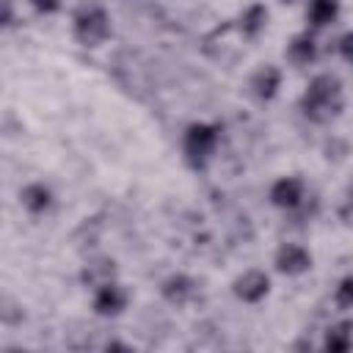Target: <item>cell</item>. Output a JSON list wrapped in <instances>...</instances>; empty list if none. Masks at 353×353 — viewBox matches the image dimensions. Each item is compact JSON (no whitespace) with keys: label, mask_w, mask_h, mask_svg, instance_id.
<instances>
[{"label":"cell","mask_w":353,"mask_h":353,"mask_svg":"<svg viewBox=\"0 0 353 353\" xmlns=\"http://www.w3.org/2000/svg\"><path fill=\"white\" fill-rule=\"evenodd\" d=\"M323 347L328 353H347L353 347V320H339L325 331Z\"/></svg>","instance_id":"14"},{"label":"cell","mask_w":353,"mask_h":353,"mask_svg":"<svg viewBox=\"0 0 353 353\" xmlns=\"http://www.w3.org/2000/svg\"><path fill=\"white\" fill-rule=\"evenodd\" d=\"M160 295H163V301L171 303V306H185V303L196 295V281H193L188 273H171L168 279H163Z\"/></svg>","instance_id":"9"},{"label":"cell","mask_w":353,"mask_h":353,"mask_svg":"<svg viewBox=\"0 0 353 353\" xmlns=\"http://www.w3.org/2000/svg\"><path fill=\"white\" fill-rule=\"evenodd\" d=\"M268 196H270V204L273 207L292 212V210H298L303 204V182L298 176H281V179H276L270 185V193Z\"/></svg>","instance_id":"7"},{"label":"cell","mask_w":353,"mask_h":353,"mask_svg":"<svg viewBox=\"0 0 353 353\" xmlns=\"http://www.w3.org/2000/svg\"><path fill=\"white\" fill-rule=\"evenodd\" d=\"M334 303L339 309H353V273L339 279V284L334 290Z\"/></svg>","instance_id":"16"},{"label":"cell","mask_w":353,"mask_h":353,"mask_svg":"<svg viewBox=\"0 0 353 353\" xmlns=\"http://www.w3.org/2000/svg\"><path fill=\"white\" fill-rule=\"evenodd\" d=\"M127 290L119 284V281H110V284H102L94 290V298H91V306L99 317H116L127 309Z\"/></svg>","instance_id":"6"},{"label":"cell","mask_w":353,"mask_h":353,"mask_svg":"<svg viewBox=\"0 0 353 353\" xmlns=\"http://www.w3.org/2000/svg\"><path fill=\"white\" fill-rule=\"evenodd\" d=\"M339 108H342V83H339V77L328 74V72L314 74L309 80V85L303 88V94H301V110L312 121L323 124V121L334 119L339 113Z\"/></svg>","instance_id":"1"},{"label":"cell","mask_w":353,"mask_h":353,"mask_svg":"<svg viewBox=\"0 0 353 353\" xmlns=\"http://www.w3.org/2000/svg\"><path fill=\"white\" fill-rule=\"evenodd\" d=\"M72 33L83 47H99L110 36V17L102 6H85L72 19Z\"/></svg>","instance_id":"3"},{"label":"cell","mask_w":353,"mask_h":353,"mask_svg":"<svg viewBox=\"0 0 353 353\" xmlns=\"http://www.w3.org/2000/svg\"><path fill=\"white\" fill-rule=\"evenodd\" d=\"M281 3H298V0H281Z\"/></svg>","instance_id":"20"},{"label":"cell","mask_w":353,"mask_h":353,"mask_svg":"<svg viewBox=\"0 0 353 353\" xmlns=\"http://www.w3.org/2000/svg\"><path fill=\"white\" fill-rule=\"evenodd\" d=\"M218 141H221V132H218L215 124L193 121V124L185 130V135H182V152H185V160H188L193 168H204L207 160L215 154Z\"/></svg>","instance_id":"2"},{"label":"cell","mask_w":353,"mask_h":353,"mask_svg":"<svg viewBox=\"0 0 353 353\" xmlns=\"http://www.w3.org/2000/svg\"><path fill=\"white\" fill-rule=\"evenodd\" d=\"M19 201L30 215H41L52 207V190L44 182H30L19 190Z\"/></svg>","instance_id":"11"},{"label":"cell","mask_w":353,"mask_h":353,"mask_svg":"<svg viewBox=\"0 0 353 353\" xmlns=\"http://www.w3.org/2000/svg\"><path fill=\"white\" fill-rule=\"evenodd\" d=\"M281 88V69L273 63L259 66L251 77H248V91L251 97H256L259 102H270Z\"/></svg>","instance_id":"8"},{"label":"cell","mask_w":353,"mask_h":353,"mask_svg":"<svg viewBox=\"0 0 353 353\" xmlns=\"http://www.w3.org/2000/svg\"><path fill=\"white\" fill-rule=\"evenodd\" d=\"M270 292V276L259 268L243 270L234 281H232V295L243 303H259L265 295Z\"/></svg>","instance_id":"4"},{"label":"cell","mask_w":353,"mask_h":353,"mask_svg":"<svg viewBox=\"0 0 353 353\" xmlns=\"http://www.w3.org/2000/svg\"><path fill=\"white\" fill-rule=\"evenodd\" d=\"M273 265L281 276H303L312 268V254L301 243H281L273 254Z\"/></svg>","instance_id":"5"},{"label":"cell","mask_w":353,"mask_h":353,"mask_svg":"<svg viewBox=\"0 0 353 353\" xmlns=\"http://www.w3.org/2000/svg\"><path fill=\"white\" fill-rule=\"evenodd\" d=\"M339 55H342L347 63H353V30H347V33L339 39Z\"/></svg>","instance_id":"18"},{"label":"cell","mask_w":353,"mask_h":353,"mask_svg":"<svg viewBox=\"0 0 353 353\" xmlns=\"http://www.w3.org/2000/svg\"><path fill=\"white\" fill-rule=\"evenodd\" d=\"M336 17H339V0H309L306 6V22L314 30L334 25Z\"/></svg>","instance_id":"13"},{"label":"cell","mask_w":353,"mask_h":353,"mask_svg":"<svg viewBox=\"0 0 353 353\" xmlns=\"http://www.w3.org/2000/svg\"><path fill=\"white\" fill-rule=\"evenodd\" d=\"M3 25H11V0H3V17H0Z\"/></svg>","instance_id":"19"},{"label":"cell","mask_w":353,"mask_h":353,"mask_svg":"<svg viewBox=\"0 0 353 353\" xmlns=\"http://www.w3.org/2000/svg\"><path fill=\"white\" fill-rule=\"evenodd\" d=\"M80 281H83L85 287H91V290L116 281V262L108 259V256H94V259H88V262L83 265V270H80Z\"/></svg>","instance_id":"10"},{"label":"cell","mask_w":353,"mask_h":353,"mask_svg":"<svg viewBox=\"0 0 353 353\" xmlns=\"http://www.w3.org/2000/svg\"><path fill=\"white\" fill-rule=\"evenodd\" d=\"M30 6H33V11H36V14L50 17V14H58L63 3H61V0H30Z\"/></svg>","instance_id":"17"},{"label":"cell","mask_w":353,"mask_h":353,"mask_svg":"<svg viewBox=\"0 0 353 353\" xmlns=\"http://www.w3.org/2000/svg\"><path fill=\"white\" fill-rule=\"evenodd\" d=\"M265 25H268V8H265V3H251V6L243 8V14H240V33L245 39H256L265 30Z\"/></svg>","instance_id":"15"},{"label":"cell","mask_w":353,"mask_h":353,"mask_svg":"<svg viewBox=\"0 0 353 353\" xmlns=\"http://www.w3.org/2000/svg\"><path fill=\"white\" fill-rule=\"evenodd\" d=\"M287 61L295 63V66H306L317 58V44L312 39V33H295L290 41H287Z\"/></svg>","instance_id":"12"}]
</instances>
